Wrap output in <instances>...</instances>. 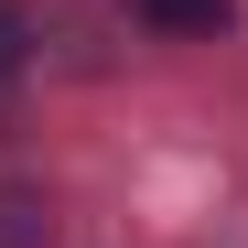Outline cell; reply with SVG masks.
Instances as JSON below:
<instances>
[{
	"label": "cell",
	"mask_w": 248,
	"mask_h": 248,
	"mask_svg": "<svg viewBox=\"0 0 248 248\" xmlns=\"http://www.w3.org/2000/svg\"><path fill=\"white\" fill-rule=\"evenodd\" d=\"M130 11H140L151 32H227L237 0H130Z\"/></svg>",
	"instance_id": "obj_1"
},
{
	"label": "cell",
	"mask_w": 248,
	"mask_h": 248,
	"mask_svg": "<svg viewBox=\"0 0 248 248\" xmlns=\"http://www.w3.org/2000/svg\"><path fill=\"white\" fill-rule=\"evenodd\" d=\"M22 54H32V22H22V0H0V76H22Z\"/></svg>",
	"instance_id": "obj_2"
}]
</instances>
